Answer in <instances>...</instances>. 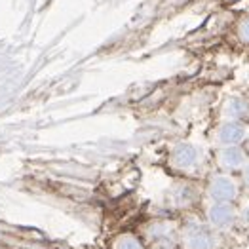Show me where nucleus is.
I'll list each match as a JSON object with an SVG mask.
<instances>
[{"label": "nucleus", "mask_w": 249, "mask_h": 249, "mask_svg": "<svg viewBox=\"0 0 249 249\" xmlns=\"http://www.w3.org/2000/svg\"><path fill=\"white\" fill-rule=\"evenodd\" d=\"M181 242L185 249H217L219 246L213 227L196 223V221L185 225V229L181 232Z\"/></svg>", "instance_id": "f257e3e1"}, {"label": "nucleus", "mask_w": 249, "mask_h": 249, "mask_svg": "<svg viewBox=\"0 0 249 249\" xmlns=\"http://www.w3.org/2000/svg\"><path fill=\"white\" fill-rule=\"evenodd\" d=\"M208 194L215 202H234L238 198V185L227 173H217L209 179Z\"/></svg>", "instance_id": "f03ea898"}, {"label": "nucleus", "mask_w": 249, "mask_h": 249, "mask_svg": "<svg viewBox=\"0 0 249 249\" xmlns=\"http://www.w3.org/2000/svg\"><path fill=\"white\" fill-rule=\"evenodd\" d=\"M248 154L244 150V146L238 145H227L219 146L215 150V162L223 171H238L242 169L244 164L248 162Z\"/></svg>", "instance_id": "7ed1b4c3"}, {"label": "nucleus", "mask_w": 249, "mask_h": 249, "mask_svg": "<svg viewBox=\"0 0 249 249\" xmlns=\"http://www.w3.org/2000/svg\"><path fill=\"white\" fill-rule=\"evenodd\" d=\"M209 225L213 229L227 230L230 227H234L236 219H238V211L230 202H215L208 213Z\"/></svg>", "instance_id": "20e7f679"}, {"label": "nucleus", "mask_w": 249, "mask_h": 249, "mask_svg": "<svg viewBox=\"0 0 249 249\" xmlns=\"http://www.w3.org/2000/svg\"><path fill=\"white\" fill-rule=\"evenodd\" d=\"M200 160H202V152L196 145H190V143H181L173 148L171 152V162L177 169H194V167L200 166Z\"/></svg>", "instance_id": "39448f33"}, {"label": "nucleus", "mask_w": 249, "mask_h": 249, "mask_svg": "<svg viewBox=\"0 0 249 249\" xmlns=\"http://www.w3.org/2000/svg\"><path fill=\"white\" fill-rule=\"evenodd\" d=\"M219 141L225 145H240L249 137V127L246 122L240 120H229L219 127Z\"/></svg>", "instance_id": "423d86ee"}, {"label": "nucleus", "mask_w": 249, "mask_h": 249, "mask_svg": "<svg viewBox=\"0 0 249 249\" xmlns=\"http://www.w3.org/2000/svg\"><path fill=\"white\" fill-rule=\"evenodd\" d=\"M227 114L232 120H240V122L249 120V101H246V99H232V101H229Z\"/></svg>", "instance_id": "0eeeda50"}, {"label": "nucleus", "mask_w": 249, "mask_h": 249, "mask_svg": "<svg viewBox=\"0 0 249 249\" xmlns=\"http://www.w3.org/2000/svg\"><path fill=\"white\" fill-rule=\"evenodd\" d=\"M236 35H238V38L244 42V44H249V16L248 18H244V19L238 23V27H236Z\"/></svg>", "instance_id": "6e6552de"}, {"label": "nucleus", "mask_w": 249, "mask_h": 249, "mask_svg": "<svg viewBox=\"0 0 249 249\" xmlns=\"http://www.w3.org/2000/svg\"><path fill=\"white\" fill-rule=\"evenodd\" d=\"M242 179H244V183H246V187L249 188V160L244 164L242 167Z\"/></svg>", "instance_id": "1a4fd4ad"}, {"label": "nucleus", "mask_w": 249, "mask_h": 249, "mask_svg": "<svg viewBox=\"0 0 249 249\" xmlns=\"http://www.w3.org/2000/svg\"><path fill=\"white\" fill-rule=\"evenodd\" d=\"M244 150H246V154H248V158H249V137L246 139V146H244Z\"/></svg>", "instance_id": "9d476101"}]
</instances>
